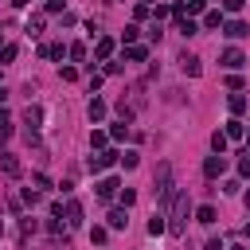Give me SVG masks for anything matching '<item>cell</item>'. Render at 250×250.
Returning <instances> with one entry per match:
<instances>
[{
	"label": "cell",
	"mask_w": 250,
	"mask_h": 250,
	"mask_svg": "<svg viewBox=\"0 0 250 250\" xmlns=\"http://www.w3.org/2000/svg\"><path fill=\"white\" fill-rule=\"evenodd\" d=\"M12 59H16V43H4V47H0V66L12 62Z\"/></svg>",
	"instance_id": "22"
},
{
	"label": "cell",
	"mask_w": 250,
	"mask_h": 250,
	"mask_svg": "<svg viewBox=\"0 0 250 250\" xmlns=\"http://www.w3.org/2000/svg\"><path fill=\"white\" fill-rule=\"evenodd\" d=\"M113 160H121V156H117V152H94V156L86 160V168H90V172H105Z\"/></svg>",
	"instance_id": "4"
},
{
	"label": "cell",
	"mask_w": 250,
	"mask_h": 250,
	"mask_svg": "<svg viewBox=\"0 0 250 250\" xmlns=\"http://www.w3.org/2000/svg\"><path fill=\"white\" fill-rule=\"evenodd\" d=\"M242 203H246V207H250V188H246V191H242Z\"/></svg>",
	"instance_id": "39"
},
{
	"label": "cell",
	"mask_w": 250,
	"mask_h": 250,
	"mask_svg": "<svg viewBox=\"0 0 250 250\" xmlns=\"http://www.w3.org/2000/svg\"><path fill=\"white\" fill-rule=\"evenodd\" d=\"M203 27H211V31H215V27H223V12H219V8H211V12L203 16Z\"/></svg>",
	"instance_id": "16"
},
{
	"label": "cell",
	"mask_w": 250,
	"mask_h": 250,
	"mask_svg": "<svg viewBox=\"0 0 250 250\" xmlns=\"http://www.w3.org/2000/svg\"><path fill=\"white\" fill-rule=\"evenodd\" d=\"M43 117H47V113H43V105H27V109H23V121H27L31 129H39V125H43Z\"/></svg>",
	"instance_id": "11"
},
{
	"label": "cell",
	"mask_w": 250,
	"mask_h": 250,
	"mask_svg": "<svg viewBox=\"0 0 250 250\" xmlns=\"http://www.w3.org/2000/svg\"><path fill=\"white\" fill-rule=\"evenodd\" d=\"M109 55H113V39H109V35H102V39H98V47H94V59H98V62H105Z\"/></svg>",
	"instance_id": "9"
},
{
	"label": "cell",
	"mask_w": 250,
	"mask_h": 250,
	"mask_svg": "<svg viewBox=\"0 0 250 250\" xmlns=\"http://www.w3.org/2000/svg\"><path fill=\"white\" fill-rule=\"evenodd\" d=\"M0 238H4V227H0Z\"/></svg>",
	"instance_id": "43"
},
{
	"label": "cell",
	"mask_w": 250,
	"mask_h": 250,
	"mask_svg": "<svg viewBox=\"0 0 250 250\" xmlns=\"http://www.w3.org/2000/svg\"><path fill=\"white\" fill-rule=\"evenodd\" d=\"M223 35H230V39H242V35H250V27H246L242 20H230V23H223Z\"/></svg>",
	"instance_id": "8"
},
{
	"label": "cell",
	"mask_w": 250,
	"mask_h": 250,
	"mask_svg": "<svg viewBox=\"0 0 250 250\" xmlns=\"http://www.w3.org/2000/svg\"><path fill=\"white\" fill-rule=\"evenodd\" d=\"M246 152H250V137H246Z\"/></svg>",
	"instance_id": "41"
},
{
	"label": "cell",
	"mask_w": 250,
	"mask_h": 250,
	"mask_svg": "<svg viewBox=\"0 0 250 250\" xmlns=\"http://www.w3.org/2000/svg\"><path fill=\"white\" fill-rule=\"evenodd\" d=\"M66 51H70V47H62V43H55V47H47V55H51V59H62Z\"/></svg>",
	"instance_id": "32"
},
{
	"label": "cell",
	"mask_w": 250,
	"mask_h": 250,
	"mask_svg": "<svg viewBox=\"0 0 250 250\" xmlns=\"http://www.w3.org/2000/svg\"><path fill=\"white\" fill-rule=\"evenodd\" d=\"M23 203H31V207H35V203H39V191H31V188H23Z\"/></svg>",
	"instance_id": "35"
},
{
	"label": "cell",
	"mask_w": 250,
	"mask_h": 250,
	"mask_svg": "<svg viewBox=\"0 0 250 250\" xmlns=\"http://www.w3.org/2000/svg\"><path fill=\"white\" fill-rule=\"evenodd\" d=\"M117 188H121V184H117L113 176H105V180H98V199H113V195H117Z\"/></svg>",
	"instance_id": "7"
},
{
	"label": "cell",
	"mask_w": 250,
	"mask_h": 250,
	"mask_svg": "<svg viewBox=\"0 0 250 250\" xmlns=\"http://www.w3.org/2000/svg\"><path fill=\"white\" fill-rule=\"evenodd\" d=\"M109 227H113V230H125V227H129V219H125V207L109 211Z\"/></svg>",
	"instance_id": "15"
},
{
	"label": "cell",
	"mask_w": 250,
	"mask_h": 250,
	"mask_svg": "<svg viewBox=\"0 0 250 250\" xmlns=\"http://www.w3.org/2000/svg\"><path fill=\"white\" fill-rule=\"evenodd\" d=\"M105 141H109V133H102V129L90 133V148H105Z\"/></svg>",
	"instance_id": "21"
},
{
	"label": "cell",
	"mask_w": 250,
	"mask_h": 250,
	"mask_svg": "<svg viewBox=\"0 0 250 250\" xmlns=\"http://www.w3.org/2000/svg\"><path fill=\"white\" fill-rule=\"evenodd\" d=\"M184 4H188V0H184Z\"/></svg>",
	"instance_id": "45"
},
{
	"label": "cell",
	"mask_w": 250,
	"mask_h": 250,
	"mask_svg": "<svg viewBox=\"0 0 250 250\" xmlns=\"http://www.w3.org/2000/svg\"><path fill=\"white\" fill-rule=\"evenodd\" d=\"M164 230H168L164 215H152V219H148V234H164Z\"/></svg>",
	"instance_id": "19"
},
{
	"label": "cell",
	"mask_w": 250,
	"mask_h": 250,
	"mask_svg": "<svg viewBox=\"0 0 250 250\" xmlns=\"http://www.w3.org/2000/svg\"><path fill=\"white\" fill-rule=\"evenodd\" d=\"M137 164H141L137 152H125V156H121V168H137Z\"/></svg>",
	"instance_id": "29"
},
{
	"label": "cell",
	"mask_w": 250,
	"mask_h": 250,
	"mask_svg": "<svg viewBox=\"0 0 250 250\" xmlns=\"http://www.w3.org/2000/svg\"><path fill=\"white\" fill-rule=\"evenodd\" d=\"M4 98H8V90H4V86H0V102H4Z\"/></svg>",
	"instance_id": "40"
},
{
	"label": "cell",
	"mask_w": 250,
	"mask_h": 250,
	"mask_svg": "<svg viewBox=\"0 0 250 250\" xmlns=\"http://www.w3.org/2000/svg\"><path fill=\"white\" fill-rule=\"evenodd\" d=\"M195 219H199V223H203V227H211V223H215V219H219V211H215V207H211V203H203V207H199V211H195Z\"/></svg>",
	"instance_id": "14"
},
{
	"label": "cell",
	"mask_w": 250,
	"mask_h": 250,
	"mask_svg": "<svg viewBox=\"0 0 250 250\" xmlns=\"http://www.w3.org/2000/svg\"><path fill=\"white\" fill-rule=\"evenodd\" d=\"M66 223H70V227H78V223H82V203H78V199H70V203H66Z\"/></svg>",
	"instance_id": "13"
},
{
	"label": "cell",
	"mask_w": 250,
	"mask_h": 250,
	"mask_svg": "<svg viewBox=\"0 0 250 250\" xmlns=\"http://www.w3.org/2000/svg\"><path fill=\"white\" fill-rule=\"evenodd\" d=\"M31 184H35V188H39V191H51V180H47V176H43V172H35V176H31Z\"/></svg>",
	"instance_id": "25"
},
{
	"label": "cell",
	"mask_w": 250,
	"mask_h": 250,
	"mask_svg": "<svg viewBox=\"0 0 250 250\" xmlns=\"http://www.w3.org/2000/svg\"><path fill=\"white\" fill-rule=\"evenodd\" d=\"M66 55H70V59H86V47H82V43H70V51H66Z\"/></svg>",
	"instance_id": "33"
},
{
	"label": "cell",
	"mask_w": 250,
	"mask_h": 250,
	"mask_svg": "<svg viewBox=\"0 0 250 250\" xmlns=\"http://www.w3.org/2000/svg\"><path fill=\"white\" fill-rule=\"evenodd\" d=\"M238 176H246V180H250V152L238 160Z\"/></svg>",
	"instance_id": "34"
},
{
	"label": "cell",
	"mask_w": 250,
	"mask_h": 250,
	"mask_svg": "<svg viewBox=\"0 0 250 250\" xmlns=\"http://www.w3.org/2000/svg\"><path fill=\"white\" fill-rule=\"evenodd\" d=\"M145 4H148V0H145Z\"/></svg>",
	"instance_id": "44"
},
{
	"label": "cell",
	"mask_w": 250,
	"mask_h": 250,
	"mask_svg": "<svg viewBox=\"0 0 250 250\" xmlns=\"http://www.w3.org/2000/svg\"><path fill=\"white\" fill-rule=\"evenodd\" d=\"M223 133H227V141H242V137H246V125H242V121H238V117H230V121H227V129H223Z\"/></svg>",
	"instance_id": "12"
},
{
	"label": "cell",
	"mask_w": 250,
	"mask_h": 250,
	"mask_svg": "<svg viewBox=\"0 0 250 250\" xmlns=\"http://www.w3.org/2000/svg\"><path fill=\"white\" fill-rule=\"evenodd\" d=\"M137 203V191L133 188H121V207H133Z\"/></svg>",
	"instance_id": "26"
},
{
	"label": "cell",
	"mask_w": 250,
	"mask_h": 250,
	"mask_svg": "<svg viewBox=\"0 0 250 250\" xmlns=\"http://www.w3.org/2000/svg\"><path fill=\"white\" fill-rule=\"evenodd\" d=\"M145 55H148V47H141V43H133V47L125 51V59H129V62H141Z\"/></svg>",
	"instance_id": "17"
},
{
	"label": "cell",
	"mask_w": 250,
	"mask_h": 250,
	"mask_svg": "<svg viewBox=\"0 0 250 250\" xmlns=\"http://www.w3.org/2000/svg\"><path fill=\"white\" fill-rule=\"evenodd\" d=\"M27 31H31V35H39V31H43V16H31V23H27Z\"/></svg>",
	"instance_id": "30"
},
{
	"label": "cell",
	"mask_w": 250,
	"mask_h": 250,
	"mask_svg": "<svg viewBox=\"0 0 250 250\" xmlns=\"http://www.w3.org/2000/svg\"><path fill=\"white\" fill-rule=\"evenodd\" d=\"M105 238H109V230H105V227H94V230H90V242H98V246H102Z\"/></svg>",
	"instance_id": "27"
},
{
	"label": "cell",
	"mask_w": 250,
	"mask_h": 250,
	"mask_svg": "<svg viewBox=\"0 0 250 250\" xmlns=\"http://www.w3.org/2000/svg\"><path fill=\"white\" fill-rule=\"evenodd\" d=\"M203 250H223V242H219V238H207V246H203Z\"/></svg>",
	"instance_id": "38"
},
{
	"label": "cell",
	"mask_w": 250,
	"mask_h": 250,
	"mask_svg": "<svg viewBox=\"0 0 250 250\" xmlns=\"http://www.w3.org/2000/svg\"><path fill=\"white\" fill-rule=\"evenodd\" d=\"M219 62H223L227 70H238V66H246V55H242L238 47H227V51L219 55Z\"/></svg>",
	"instance_id": "3"
},
{
	"label": "cell",
	"mask_w": 250,
	"mask_h": 250,
	"mask_svg": "<svg viewBox=\"0 0 250 250\" xmlns=\"http://www.w3.org/2000/svg\"><path fill=\"white\" fill-rule=\"evenodd\" d=\"M86 113H90V121H105V113H109V109H105V102H102V98H90Z\"/></svg>",
	"instance_id": "10"
},
{
	"label": "cell",
	"mask_w": 250,
	"mask_h": 250,
	"mask_svg": "<svg viewBox=\"0 0 250 250\" xmlns=\"http://www.w3.org/2000/svg\"><path fill=\"white\" fill-rule=\"evenodd\" d=\"M152 191L160 195V199H172L176 191H172V164H160V172H156V184H152Z\"/></svg>",
	"instance_id": "2"
},
{
	"label": "cell",
	"mask_w": 250,
	"mask_h": 250,
	"mask_svg": "<svg viewBox=\"0 0 250 250\" xmlns=\"http://www.w3.org/2000/svg\"><path fill=\"white\" fill-rule=\"evenodd\" d=\"M0 172H4V176H12V180H16V176H20V172H23V168H20V160H16V156H12V152H0Z\"/></svg>",
	"instance_id": "6"
},
{
	"label": "cell",
	"mask_w": 250,
	"mask_h": 250,
	"mask_svg": "<svg viewBox=\"0 0 250 250\" xmlns=\"http://www.w3.org/2000/svg\"><path fill=\"white\" fill-rule=\"evenodd\" d=\"M137 35H141V27H137V23H129V27H125V31H121V39H125V43H133V39H137Z\"/></svg>",
	"instance_id": "28"
},
{
	"label": "cell",
	"mask_w": 250,
	"mask_h": 250,
	"mask_svg": "<svg viewBox=\"0 0 250 250\" xmlns=\"http://www.w3.org/2000/svg\"><path fill=\"white\" fill-rule=\"evenodd\" d=\"M188 215H191V203H188V195H176V207H172V223H168V230H172V234H184V223H188Z\"/></svg>",
	"instance_id": "1"
},
{
	"label": "cell",
	"mask_w": 250,
	"mask_h": 250,
	"mask_svg": "<svg viewBox=\"0 0 250 250\" xmlns=\"http://www.w3.org/2000/svg\"><path fill=\"white\" fill-rule=\"evenodd\" d=\"M242 4H246V0H223V8H227V12H242Z\"/></svg>",
	"instance_id": "36"
},
{
	"label": "cell",
	"mask_w": 250,
	"mask_h": 250,
	"mask_svg": "<svg viewBox=\"0 0 250 250\" xmlns=\"http://www.w3.org/2000/svg\"><path fill=\"white\" fill-rule=\"evenodd\" d=\"M125 133H129V125H125V121H117V125L109 129V137H113V141H125Z\"/></svg>",
	"instance_id": "24"
},
{
	"label": "cell",
	"mask_w": 250,
	"mask_h": 250,
	"mask_svg": "<svg viewBox=\"0 0 250 250\" xmlns=\"http://www.w3.org/2000/svg\"><path fill=\"white\" fill-rule=\"evenodd\" d=\"M230 113H234V117L246 113V98H242V94H230Z\"/></svg>",
	"instance_id": "20"
},
{
	"label": "cell",
	"mask_w": 250,
	"mask_h": 250,
	"mask_svg": "<svg viewBox=\"0 0 250 250\" xmlns=\"http://www.w3.org/2000/svg\"><path fill=\"white\" fill-rule=\"evenodd\" d=\"M223 168H227V160H223V152H215V156H207V160H203V176H207V180H215V176H223Z\"/></svg>",
	"instance_id": "5"
},
{
	"label": "cell",
	"mask_w": 250,
	"mask_h": 250,
	"mask_svg": "<svg viewBox=\"0 0 250 250\" xmlns=\"http://www.w3.org/2000/svg\"><path fill=\"white\" fill-rule=\"evenodd\" d=\"M180 62H184V74H191V78L199 74V59H195V55H184Z\"/></svg>",
	"instance_id": "18"
},
{
	"label": "cell",
	"mask_w": 250,
	"mask_h": 250,
	"mask_svg": "<svg viewBox=\"0 0 250 250\" xmlns=\"http://www.w3.org/2000/svg\"><path fill=\"white\" fill-rule=\"evenodd\" d=\"M180 31H184V35H195V31H199V23H195V20H184V23H180Z\"/></svg>",
	"instance_id": "31"
},
{
	"label": "cell",
	"mask_w": 250,
	"mask_h": 250,
	"mask_svg": "<svg viewBox=\"0 0 250 250\" xmlns=\"http://www.w3.org/2000/svg\"><path fill=\"white\" fill-rule=\"evenodd\" d=\"M234 250H246V246H234Z\"/></svg>",
	"instance_id": "42"
},
{
	"label": "cell",
	"mask_w": 250,
	"mask_h": 250,
	"mask_svg": "<svg viewBox=\"0 0 250 250\" xmlns=\"http://www.w3.org/2000/svg\"><path fill=\"white\" fill-rule=\"evenodd\" d=\"M211 148L215 152H227V133H211Z\"/></svg>",
	"instance_id": "23"
},
{
	"label": "cell",
	"mask_w": 250,
	"mask_h": 250,
	"mask_svg": "<svg viewBox=\"0 0 250 250\" xmlns=\"http://www.w3.org/2000/svg\"><path fill=\"white\" fill-rule=\"evenodd\" d=\"M62 4H66V0H47V12L55 16V12H62Z\"/></svg>",
	"instance_id": "37"
}]
</instances>
